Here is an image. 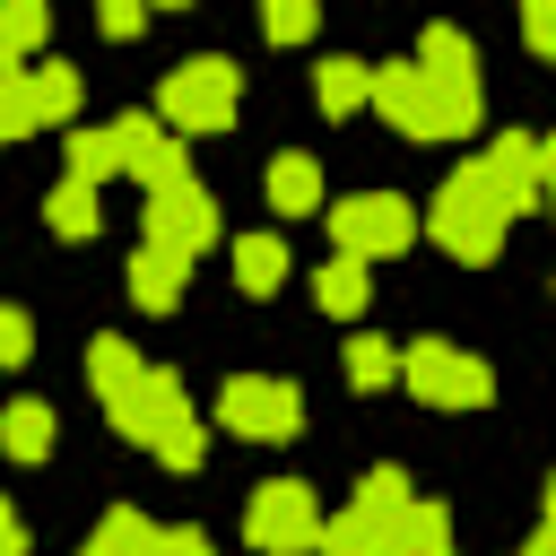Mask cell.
<instances>
[{
    "mask_svg": "<svg viewBox=\"0 0 556 556\" xmlns=\"http://www.w3.org/2000/svg\"><path fill=\"white\" fill-rule=\"evenodd\" d=\"M139 374H148V365H139V348H130V339H87V382H96V400H104V408H113V400H130V391H139Z\"/></svg>",
    "mask_w": 556,
    "mask_h": 556,
    "instance_id": "cell-16",
    "label": "cell"
},
{
    "mask_svg": "<svg viewBox=\"0 0 556 556\" xmlns=\"http://www.w3.org/2000/svg\"><path fill=\"white\" fill-rule=\"evenodd\" d=\"M113 148H122V174H139V191L182 182V139H174L165 122H148V113H122V122H113Z\"/></svg>",
    "mask_w": 556,
    "mask_h": 556,
    "instance_id": "cell-12",
    "label": "cell"
},
{
    "mask_svg": "<svg viewBox=\"0 0 556 556\" xmlns=\"http://www.w3.org/2000/svg\"><path fill=\"white\" fill-rule=\"evenodd\" d=\"M156 556H208V530H156Z\"/></svg>",
    "mask_w": 556,
    "mask_h": 556,
    "instance_id": "cell-32",
    "label": "cell"
},
{
    "mask_svg": "<svg viewBox=\"0 0 556 556\" xmlns=\"http://www.w3.org/2000/svg\"><path fill=\"white\" fill-rule=\"evenodd\" d=\"M182 269H191V261L139 243V252H130V295H139V313H174V304H182Z\"/></svg>",
    "mask_w": 556,
    "mask_h": 556,
    "instance_id": "cell-13",
    "label": "cell"
},
{
    "mask_svg": "<svg viewBox=\"0 0 556 556\" xmlns=\"http://www.w3.org/2000/svg\"><path fill=\"white\" fill-rule=\"evenodd\" d=\"M269 208H278V217H313V208H321V165L295 156V148L269 156Z\"/></svg>",
    "mask_w": 556,
    "mask_h": 556,
    "instance_id": "cell-14",
    "label": "cell"
},
{
    "mask_svg": "<svg viewBox=\"0 0 556 556\" xmlns=\"http://www.w3.org/2000/svg\"><path fill=\"white\" fill-rule=\"evenodd\" d=\"M104 174H122V148H113V122H104V130H70V174H61V182H87V191H96Z\"/></svg>",
    "mask_w": 556,
    "mask_h": 556,
    "instance_id": "cell-22",
    "label": "cell"
},
{
    "mask_svg": "<svg viewBox=\"0 0 556 556\" xmlns=\"http://www.w3.org/2000/svg\"><path fill=\"white\" fill-rule=\"evenodd\" d=\"M43 217H52V235H96V191L87 182H52V200H43Z\"/></svg>",
    "mask_w": 556,
    "mask_h": 556,
    "instance_id": "cell-24",
    "label": "cell"
},
{
    "mask_svg": "<svg viewBox=\"0 0 556 556\" xmlns=\"http://www.w3.org/2000/svg\"><path fill=\"white\" fill-rule=\"evenodd\" d=\"M217 426H235V434H252V443H287V434L304 426V400H295V382H278V374H235V382L217 391Z\"/></svg>",
    "mask_w": 556,
    "mask_h": 556,
    "instance_id": "cell-8",
    "label": "cell"
},
{
    "mask_svg": "<svg viewBox=\"0 0 556 556\" xmlns=\"http://www.w3.org/2000/svg\"><path fill=\"white\" fill-rule=\"evenodd\" d=\"M348 382H356V391L400 382V348H391V339H348Z\"/></svg>",
    "mask_w": 556,
    "mask_h": 556,
    "instance_id": "cell-25",
    "label": "cell"
},
{
    "mask_svg": "<svg viewBox=\"0 0 556 556\" xmlns=\"http://www.w3.org/2000/svg\"><path fill=\"white\" fill-rule=\"evenodd\" d=\"M321 217H330V235H339L348 261H391V252L417 243V208H408L400 191H348V200H330Z\"/></svg>",
    "mask_w": 556,
    "mask_h": 556,
    "instance_id": "cell-6",
    "label": "cell"
},
{
    "mask_svg": "<svg viewBox=\"0 0 556 556\" xmlns=\"http://www.w3.org/2000/svg\"><path fill=\"white\" fill-rule=\"evenodd\" d=\"M408 478L400 469H374L365 486H356V504L339 513V521H321V547L313 556H391V530L408 521Z\"/></svg>",
    "mask_w": 556,
    "mask_h": 556,
    "instance_id": "cell-5",
    "label": "cell"
},
{
    "mask_svg": "<svg viewBox=\"0 0 556 556\" xmlns=\"http://www.w3.org/2000/svg\"><path fill=\"white\" fill-rule=\"evenodd\" d=\"M35 356V321H26V304H0V365H26Z\"/></svg>",
    "mask_w": 556,
    "mask_h": 556,
    "instance_id": "cell-29",
    "label": "cell"
},
{
    "mask_svg": "<svg viewBox=\"0 0 556 556\" xmlns=\"http://www.w3.org/2000/svg\"><path fill=\"white\" fill-rule=\"evenodd\" d=\"M243 113V70L226 52H200L182 70H165V96H156V122L174 139H217L226 122Z\"/></svg>",
    "mask_w": 556,
    "mask_h": 556,
    "instance_id": "cell-4",
    "label": "cell"
},
{
    "mask_svg": "<svg viewBox=\"0 0 556 556\" xmlns=\"http://www.w3.org/2000/svg\"><path fill=\"white\" fill-rule=\"evenodd\" d=\"M365 104L400 130V139H469L478 130V70H417V61H382Z\"/></svg>",
    "mask_w": 556,
    "mask_h": 556,
    "instance_id": "cell-1",
    "label": "cell"
},
{
    "mask_svg": "<svg viewBox=\"0 0 556 556\" xmlns=\"http://www.w3.org/2000/svg\"><path fill=\"white\" fill-rule=\"evenodd\" d=\"M391 556H452V513L443 504H408V521L391 530Z\"/></svg>",
    "mask_w": 556,
    "mask_h": 556,
    "instance_id": "cell-20",
    "label": "cell"
},
{
    "mask_svg": "<svg viewBox=\"0 0 556 556\" xmlns=\"http://www.w3.org/2000/svg\"><path fill=\"white\" fill-rule=\"evenodd\" d=\"M0 452L9 460H43L52 452V408L43 400H9L0 408Z\"/></svg>",
    "mask_w": 556,
    "mask_h": 556,
    "instance_id": "cell-17",
    "label": "cell"
},
{
    "mask_svg": "<svg viewBox=\"0 0 556 556\" xmlns=\"http://www.w3.org/2000/svg\"><path fill=\"white\" fill-rule=\"evenodd\" d=\"M400 382H408L417 400H434V408H478V400L495 391V374H486L478 356L443 348V339H417V348L400 356Z\"/></svg>",
    "mask_w": 556,
    "mask_h": 556,
    "instance_id": "cell-9",
    "label": "cell"
},
{
    "mask_svg": "<svg viewBox=\"0 0 556 556\" xmlns=\"http://www.w3.org/2000/svg\"><path fill=\"white\" fill-rule=\"evenodd\" d=\"M243 539H252V556H313V547H321V504H313V486L269 478V486L252 495V513H243Z\"/></svg>",
    "mask_w": 556,
    "mask_h": 556,
    "instance_id": "cell-7",
    "label": "cell"
},
{
    "mask_svg": "<svg viewBox=\"0 0 556 556\" xmlns=\"http://www.w3.org/2000/svg\"><path fill=\"white\" fill-rule=\"evenodd\" d=\"M35 130V104H26V61H9L0 52V148L9 139H26Z\"/></svg>",
    "mask_w": 556,
    "mask_h": 556,
    "instance_id": "cell-26",
    "label": "cell"
},
{
    "mask_svg": "<svg viewBox=\"0 0 556 556\" xmlns=\"http://www.w3.org/2000/svg\"><path fill=\"white\" fill-rule=\"evenodd\" d=\"M87 556H156V521L122 504V513H104V521H96V539H87Z\"/></svg>",
    "mask_w": 556,
    "mask_h": 556,
    "instance_id": "cell-21",
    "label": "cell"
},
{
    "mask_svg": "<svg viewBox=\"0 0 556 556\" xmlns=\"http://www.w3.org/2000/svg\"><path fill=\"white\" fill-rule=\"evenodd\" d=\"M148 243L156 252H174V261H191V252H208L217 243V200L182 174V182H165V191H148Z\"/></svg>",
    "mask_w": 556,
    "mask_h": 556,
    "instance_id": "cell-10",
    "label": "cell"
},
{
    "mask_svg": "<svg viewBox=\"0 0 556 556\" xmlns=\"http://www.w3.org/2000/svg\"><path fill=\"white\" fill-rule=\"evenodd\" d=\"M486 174H495V191H504V208L521 217V208H539V191H547V174H556V156L530 139V130H504V139H486V156H478Z\"/></svg>",
    "mask_w": 556,
    "mask_h": 556,
    "instance_id": "cell-11",
    "label": "cell"
},
{
    "mask_svg": "<svg viewBox=\"0 0 556 556\" xmlns=\"http://www.w3.org/2000/svg\"><path fill=\"white\" fill-rule=\"evenodd\" d=\"M113 426H122L130 443H148L165 469H200V417H191L182 374L148 365V374H139V391H130V400H113Z\"/></svg>",
    "mask_w": 556,
    "mask_h": 556,
    "instance_id": "cell-3",
    "label": "cell"
},
{
    "mask_svg": "<svg viewBox=\"0 0 556 556\" xmlns=\"http://www.w3.org/2000/svg\"><path fill=\"white\" fill-rule=\"evenodd\" d=\"M0 556H26V521H17L9 504H0Z\"/></svg>",
    "mask_w": 556,
    "mask_h": 556,
    "instance_id": "cell-33",
    "label": "cell"
},
{
    "mask_svg": "<svg viewBox=\"0 0 556 556\" xmlns=\"http://www.w3.org/2000/svg\"><path fill=\"white\" fill-rule=\"evenodd\" d=\"M278 278H287V235H278V226L235 235V287H243V295H269Z\"/></svg>",
    "mask_w": 556,
    "mask_h": 556,
    "instance_id": "cell-15",
    "label": "cell"
},
{
    "mask_svg": "<svg viewBox=\"0 0 556 556\" xmlns=\"http://www.w3.org/2000/svg\"><path fill=\"white\" fill-rule=\"evenodd\" d=\"M521 556H556V530H530V547Z\"/></svg>",
    "mask_w": 556,
    "mask_h": 556,
    "instance_id": "cell-34",
    "label": "cell"
},
{
    "mask_svg": "<svg viewBox=\"0 0 556 556\" xmlns=\"http://www.w3.org/2000/svg\"><path fill=\"white\" fill-rule=\"evenodd\" d=\"M139 26H148V9H139V0H104V35H113V43H122V35H139Z\"/></svg>",
    "mask_w": 556,
    "mask_h": 556,
    "instance_id": "cell-30",
    "label": "cell"
},
{
    "mask_svg": "<svg viewBox=\"0 0 556 556\" xmlns=\"http://www.w3.org/2000/svg\"><path fill=\"white\" fill-rule=\"evenodd\" d=\"M365 87H374V70L365 61H321V78H313V96H321V113L339 122V113H356L365 104Z\"/></svg>",
    "mask_w": 556,
    "mask_h": 556,
    "instance_id": "cell-23",
    "label": "cell"
},
{
    "mask_svg": "<svg viewBox=\"0 0 556 556\" xmlns=\"http://www.w3.org/2000/svg\"><path fill=\"white\" fill-rule=\"evenodd\" d=\"M26 104H35V130H43V122H70V113H78V70H70V61L26 70Z\"/></svg>",
    "mask_w": 556,
    "mask_h": 556,
    "instance_id": "cell-18",
    "label": "cell"
},
{
    "mask_svg": "<svg viewBox=\"0 0 556 556\" xmlns=\"http://www.w3.org/2000/svg\"><path fill=\"white\" fill-rule=\"evenodd\" d=\"M43 26H52V17H43V0H0V52H9V61H17V52H35V43H43Z\"/></svg>",
    "mask_w": 556,
    "mask_h": 556,
    "instance_id": "cell-27",
    "label": "cell"
},
{
    "mask_svg": "<svg viewBox=\"0 0 556 556\" xmlns=\"http://www.w3.org/2000/svg\"><path fill=\"white\" fill-rule=\"evenodd\" d=\"M313 295H321V313H365V295H374V278H365V261H348V252H330L321 261V278H313Z\"/></svg>",
    "mask_w": 556,
    "mask_h": 556,
    "instance_id": "cell-19",
    "label": "cell"
},
{
    "mask_svg": "<svg viewBox=\"0 0 556 556\" xmlns=\"http://www.w3.org/2000/svg\"><path fill=\"white\" fill-rule=\"evenodd\" d=\"M261 26H269V43H304V35L321 26V9H313V0H269Z\"/></svg>",
    "mask_w": 556,
    "mask_h": 556,
    "instance_id": "cell-28",
    "label": "cell"
},
{
    "mask_svg": "<svg viewBox=\"0 0 556 556\" xmlns=\"http://www.w3.org/2000/svg\"><path fill=\"white\" fill-rule=\"evenodd\" d=\"M521 35H530V52H547V43H556V9H547V0H530V17H521Z\"/></svg>",
    "mask_w": 556,
    "mask_h": 556,
    "instance_id": "cell-31",
    "label": "cell"
},
{
    "mask_svg": "<svg viewBox=\"0 0 556 556\" xmlns=\"http://www.w3.org/2000/svg\"><path fill=\"white\" fill-rule=\"evenodd\" d=\"M504 226H513V208H504L495 174H486V165H452L443 191H434V208H426V235H434L452 261H495Z\"/></svg>",
    "mask_w": 556,
    "mask_h": 556,
    "instance_id": "cell-2",
    "label": "cell"
}]
</instances>
